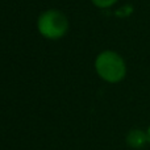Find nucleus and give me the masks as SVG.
Returning <instances> with one entry per match:
<instances>
[{
    "label": "nucleus",
    "mask_w": 150,
    "mask_h": 150,
    "mask_svg": "<svg viewBox=\"0 0 150 150\" xmlns=\"http://www.w3.org/2000/svg\"><path fill=\"white\" fill-rule=\"evenodd\" d=\"M93 67L98 76L109 84L122 82L128 73L124 57L120 53L111 49H105L96 55Z\"/></svg>",
    "instance_id": "obj_1"
},
{
    "label": "nucleus",
    "mask_w": 150,
    "mask_h": 150,
    "mask_svg": "<svg viewBox=\"0 0 150 150\" xmlns=\"http://www.w3.org/2000/svg\"><path fill=\"white\" fill-rule=\"evenodd\" d=\"M146 136H148V144L150 145V125L148 127V129H146Z\"/></svg>",
    "instance_id": "obj_5"
},
{
    "label": "nucleus",
    "mask_w": 150,
    "mask_h": 150,
    "mask_svg": "<svg viewBox=\"0 0 150 150\" xmlns=\"http://www.w3.org/2000/svg\"><path fill=\"white\" fill-rule=\"evenodd\" d=\"M36 26L40 36L49 41H57L67 34L70 23L63 12L57 8H50L38 15Z\"/></svg>",
    "instance_id": "obj_2"
},
{
    "label": "nucleus",
    "mask_w": 150,
    "mask_h": 150,
    "mask_svg": "<svg viewBox=\"0 0 150 150\" xmlns=\"http://www.w3.org/2000/svg\"><path fill=\"white\" fill-rule=\"evenodd\" d=\"M127 144L133 149H141L148 144L146 130L142 129H132L127 136Z\"/></svg>",
    "instance_id": "obj_3"
},
{
    "label": "nucleus",
    "mask_w": 150,
    "mask_h": 150,
    "mask_svg": "<svg viewBox=\"0 0 150 150\" xmlns=\"http://www.w3.org/2000/svg\"><path fill=\"white\" fill-rule=\"evenodd\" d=\"M119 0H91L93 5L99 9H108V8H112Z\"/></svg>",
    "instance_id": "obj_4"
}]
</instances>
